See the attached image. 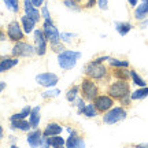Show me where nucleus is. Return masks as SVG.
<instances>
[{
	"label": "nucleus",
	"instance_id": "nucleus-44",
	"mask_svg": "<svg viewBox=\"0 0 148 148\" xmlns=\"http://www.w3.org/2000/svg\"><path fill=\"white\" fill-rule=\"evenodd\" d=\"M127 3H129V5H130L132 8H134V7L138 4V0H127Z\"/></svg>",
	"mask_w": 148,
	"mask_h": 148
},
{
	"label": "nucleus",
	"instance_id": "nucleus-11",
	"mask_svg": "<svg viewBox=\"0 0 148 148\" xmlns=\"http://www.w3.org/2000/svg\"><path fill=\"white\" fill-rule=\"evenodd\" d=\"M26 140L30 147H47V137L42 134V132L38 127L29 132Z\"/></svg>",
	"mask_w": 148,
	"mask_h": 148
},
{
	"label": "nucleus",
	"instance_id": "nucleus-25",
	"mask_svg": "<svg viewBox=\"0 0 148 148\" xmlns=\"http://www.w3.org/2000/svg\"><path fill=\"white\" fill-rule=\"evenodd\" d=\"M82 115H85L86 118H96V116L99 115V112H97L95 104H93L92 101H88V104H85V108H84V111H82Z\"/></svg>",
	"mask_w": 148,
	"mask_h": 148
},
{
	"label": "nucleus",
	"instance_id": "nucleus-5",
	"mask_svg": "<svg viewBox=\"0 0 148 148\" xmlns=\"http://www.w3.org/2000/svg\"><path fill=\"white\" fill-rule=\"evenodd\" d=\"M127 116V110L123 106H114L111 107L108 111H106L104 114H101V121L106 125H114L118 122H122L123 119H126Z\"/></svg>",
	"mask_w": 148,
	"mask_h": 148
},
{
	"label": "nucleus",
	"instance_id": "nucleus-40",
	"mask_svg": "<svg viewBox=\"0 0 148 148\" xmlns=\"http://www.w3.org/2000/svg\"><path fill=\"white\" fill-rule=\"evenodd\" d=\"M110 58H111V56H107V55H104V56H99V58H95L93 60H95V62H100V63H104V62H106V60H108Z\"/></svg>",
	"mask_w": 148,
	"mask_h": 148
},
{
	"label": "nucleus",
	"instance_id": "nucleus-42",
	"mask_svg": "<svg viewBox=\"0 0 148 148\" xmlns=\"http://www.w3.org/2000/svg\"><path fill=\"white\" fill-rule=\"evenodd\" d=\"M147 26H148V18H145V19H143V21H140V25H138L140 29H145Z\"/></svg>",
	"mask_w": 148,
	"mask_h": 148
},
{
	"label": "nucleus",
	"instance_id": "nucleus-23",
	"mask_svg": "<svg viewBox=\"0 0 148 148\" xmlns=\"http://www.w3.org/2000/svg\"><path fill=\"white\" fill-rule=\"evenodd\" d=\"M148 96V86H138V89L130 92L132 100H143Z\"/></svg>",
	"mask_w": 148,
	"mask_h": 148
},
{
	"label": "nucleus",
	"instance_id": "nucleus-22",
	"mask_svg": "<svg viewBox=\"0 0 148 148\" xmlns=\"http://www.w3.org/2000/svg\"><path fill=\"white\" fill-rule=\"evenodd\" d=\"M66 145V140L63 137H60V134H55V136H49L47 137V147L58 148Z\"/></svg>",
	"mask_w": 148,
	"mask_h": 148
},
{
	"label": "nucleus",
	"instance_id": "nucleus-38",
	"mask_svg": "<svg viewBox=\"0 0 148 148\" xmlns=\"http://www.w3.org/2000/svg\"><path fill=\"white\" fill-rule=\"evenodd\" d=\"M97 1V7L101 11H107L108 10V0H96Z\"/></svg>",
	"mask_w": 148,
	"mask_h": 148
},
{
	"label": "nucleus",
	"instance_id": "nucleus-39",
	"mask_svg": "<svg viewBox=\"0 0 148 148\" xmlns=\"http://www.w3.org/2000/svg\"><path fill=\"white\" fill-rule=\"evenodd\" d=\"M96 4H97V1H96V0H86L84 4H82V7H84L85 10H90V8H93Z\"/></svg>",
	"mask_w": 148,
	"mask_h": 148
},
{
	"label": "nucleus",
	"instance_id": "nucleus-15",
	"mask_svg": "<svg viewBox=\"0 0 148 148\" xmlns=\"http://www.w3.org/2000/svg\"><path fill=\"white\" fill-rule=\"evenodd\" d=\"M133 16H134V19L138 22L145 19V18H148V0H141L140 4H137L134 7Z\"/></svg>",
	"mask_w": 148,
	"mask_h": 148
},
{
	"label": "nucleus",
	"instance_id": "nucleus-29",
	"mask_svg": "<svg viewBox=\"0 0 148 148\" xmlns=\"http://www.w3.org/2000/svg\"><path fill=\"white\" fill-rule=\"evenodd\" d=\"M108 67H129V62L125 59H116V58H110L108 59Z\"/></svg>",
	"mask_w": 148,
	"mask_h": 148
},
{
	"label": "nucleus",
	"instance_id": "nucleus-24",
	"mask_svg": "<svg viewBox=\"0 0 148 148\" xmlns=\"http://www.w3.org/2000/svg\"><path fill=\"white\" fill-rule=\"evenodd\" d=\"M132 29H133V25L129 23V22H115V30L121 36H126Z\"/></svg>",
	"mask_w": 148,
	"mask_h": 148
},
{
	"label": "nucleus",
	"instance_id": "nucleus-30",
	"mask_svg": "<svg viewBox=\"0 0 148 148\" xmlns=\"http://www.w3.org/2000/svg\"><path fill=\"white\" fill-rule=\"evenodd\" d=\"M4 1L5 7L11 11V12H14V14H18L19 10H21V5H19V0H3Z\"/></svg>",
	"mask_w": 148,
	"mask_h": 148
},
{
	"label": "nucleus",
	"instance_id": "nucleus-19",
	"mask_svg": "<svg viewBox=\"0 0 148 148\" xmlns=\"http://www.w3.org/2000/svg\"><path fill=\"white\" fill-rule=\"evenodd\" d=\"M36 23H37V22L33 19L32 16L26 15V14L21 16V25H22V29H23L25 34H30V33L34 30V27H36Z\"/></svg>",
	"mask_w": 148,
	"mask_h": 148
},
{
	"label": "nucleus",
	"instance_id": "nucleus-16",
	"mask_svg": "<svg viewBox=\"0 0 148 148\" xmlns=\"http://www.w3.org/2000/svg\"><path fill=\"white\" fill-rule=\"evenodd\" d=\"M18 63H19V58L12 56V55L11 56H3V58H0V74L11 70L12 67H15Z\"/></svg>",
	"mask_w": 148,
	"mask_h": 148
},
{
	"label": "nucleus",
	"instance_id": "nucleus-4",
	"mask_svg": "<svg viewBox=\"0 0 148 148\" xmlns=\"http://www.w3.org/2000/svg\"><path fill=\"white\" fill-rule=\"evenodd\" d=\"M81 58V52L79 51H73V49H64L62 52L58 53V63L59 67L64 71L71 70L75 67L77 60Z\"/></svg>",
	"mask_w": 148,
	"mask_h": 148
},
{
	"label": "nucleus",
	"instance_id": "nucleus-14",
	"mask_svg": "<svg viewBox=\"0 0 148 148\" xmlns=\"http://www.w3.org/2000/svg\"><path fill=\"white\" fill-rule=\"evenodd\" d=\"M22 8L25 11V14L29 16H32L37 23L41 22V12H40V10H38L37 7H34V4L32 3V0H23Z\"/></svg>",
	"mask_w": 148,
	"mask_h": 148
},
{
	"label": "nucleus",
	"instance_id": "nucleus-33",
	"mask_svg": "<svg viewBox=\"0 0 148 148\" xmlns=\"http://www.w3.org/2000/svg\"><path fill=\"white\" fill-rule=\"evenodd\" d=\"M75 37H77V34H74V33L63 32V33H60V41L62 42H71L73 38H75Z\"/></svg>",
	"mask_w": 148,
	"mask_h": 148
},
{
	"label": "nucleus",
	"instance_id": "nucleus-12",
	"mask_svg": "<svg viewBox=\"0 0 148 148\" xmlns=\"http://www.w3.org/2000/svg\"><path fill=\"white\" fill-rule=\"evenodd\" d=\"M59 77L55 73H41L36 75V82L38 85H41L44 88H52L58 84Z\"/></svg>",
	"mask_w": 148,
	"mask_h": 148
},
{
	"label": "nucleus",
	"instance_id": "nucleus-45",
	"mask_svg": "<svg viewBox=\"0 0 148 148\" xmlns=\"http://www.w3.org/2000/svg\"><path fill=\"white\" fill-rule=\"evenodd\" d=\"M5 86H7V85H5L4 81H0V93H1V92L5 89Z\"/></svg>",
	"mask_w": 148,
	"mask_h": 148
},
{
	"label": "nucleus",
	"instance_id": "nucleus-34",
	"mask_svg": "<svg viewBox=\"0 0 148 148\" xmlns=\"http://www.w3.org/2000/svg\"><path fill=\"white\" fill-rule=\"evenodd\" d=\"M59 93H60V90L59 89H52V90H47V92H44V93H41V97L42 99H52V97H56V96H59Z\"/></svg>",
	"mask_w": 148,
	"mask_h": 148
},
{
	"label": "nucleus",
	"instance_id": "nucleus-6",
	"mask_svg": "<svg viewBox=\"0 0 148 148\" xmlns=\"http://www.w3.org/2000/svg\"><path fill=\"white\" fill-rule=\"evenodd\" d=\"M11 55L16 58H32L33 55H36V49H34V45L22 40V41L14 42Z\"/></svg>",
	"mask_w": 148,
	"mask_h": 148
},
{
	"label": "nucleus",
	"instance_id": "nucleus-48",
	"mask_svg": "<svg viewBox=\"0 0 148 148\" xmlns=\"http://www.w3.org/2000/svg\"><path fill=\"white\" fill-rule=\"evenodd\" d=\"M145 145H148V144H145Z\"/></svg>",
	"mask_w": 148,
	"mask_h": 148
},
{
	"label": "nucleus",
	"instance_id": "nucleus-10",
	"mask_svg": "<svg viewBox=\"0 0 148 148\" xmlns=\"http://www.w3.org/2000/svg\"><path fill=\"white\" fill-rule=\"evenodd\" d=\"M33 37H34V49H36V55L38 56H44L47 53V37L42 32V29H36L33 30Z\"/></svg>",
	"mask_w": 148,
	"mask_h": 148
},
{
	"label": "nucleus",
	"instance_id": "nucleus-41",
	"mask_svg": "<svg viewBox=\"0 0 148 148\" xmlns=\"http://www.w3.org/2000/svg\"><path fill=\"white\" fill-rule=\"evenodd\" d=\"M32 3L34 4V7H37V8H41V5L45 3V0H32Z\"/></svg>",
	"mask_w": 148,
	"mask_h": 148
},
{
	"label": "nucleus",
	"instance_id": "nucleus-35",
	"mask_svg": "<svg viewBox=\"0 0 148 148\" xmlns=\"http://www.w3.org/2000/svg\"><path fill=\"white\" fill-rule=\"evenodd\" d=\"M51 49H52L53 52H62V51H64L66 48H64V42L62 41H59V42H55V44H51Z\"/></svg>",
	"mask_w": 148,
	"mask_h": 148
},
{
	"label": "nucleus",
	"instance_id": "nucleus-17",
	"mask_svg": "<svg viewBox=\"0 0 148 148\" xmlns=\"http://www.w3.org/2000/svg\"><path fill=\"white\" fill-rule=\"evenodd\" d=\"M110 74L114 79H125V81L130 79V70H129V67H112Z\"/></svg>",
	"mask_w": 148,
	"mask_h": 148
},
{
	"label": "nucleus",
	"instance_id": "nucleus-2",
	"mask_svg": "<svg viewBox=\"0 0 148 148\" xmlns=\"http://www.w3.org/2000/svg\"><path fill=\"white\" fill-rule=\"evenodd\" d=\"M106 93L110 95L115 101H119L122 97L130 95V85L129 81L125 79H114L112 82H108L106 86Z\"/></svg>",
	"mask_w": 148,
	"mask_h": 148
},
{
	"label": "nucleus",
	"instance_id": "nucleus-13",
	"mask_svg": "<svg viewBox=\"0 0 148 148\" xmlns=\"http://www.w3.org/2000/svg\"><path fill=\"white\" fill-rule=\"evenodd\" d=\"M67 132L70 133L69 138L66 140V147L69 148H77V147H85V141L84 138H82V136L78 133V130L74 127V129H71V127H67Z\"/></svg>",
	"mask_w": 148,
	"mask_h": 148
},
{
	"label": "nucleus",
	"instance_id": "nucleus-7",
	"mask_svg": "<svg viewBox=\"0 0 148 148\" xmlns=\"http://www.w3.org/2000/svg\"><path fill=\"white\" fill-rule=\"evenodd\" d=\"M92 103L95 104L96 110H97L99 114H104L106 111L110 110L111 107H114L115 100H114L110 95H107V93H99V95L93 99Z\"/></svg>",
	"mask_w": 148,
	"mask_h": 148
},
{
	"label": "nucleus",
	"instance_id": "nucleus-3",
	"mask_svg": "<svg viewBox=\"0 0 148 148\" xmlns=\"http://www.w3.org/2000/svg\"><path fill=\"white\" fill-rule=\"evenodd\" d=\"M100 93V85L95 79L85 75L79 84V95L85 99V101H93L96 96Z\"/></svg>",
	"mask_w": 148,
	"mask_h": 148
},
{
	"label": "nucleus",
	"instance_id": "nucleus-47",
	"mask_svg": "<svg viewBox=\"0 0 148 148\" xmlns=\"http://www.w3.org/2000/svg\"><path fill=\"white\" fill-rule=\"evenodd\" d=\"M75 1H77V3H79V4H82V1H84V0H75Z\"/></svg>",
	"mask_w": 148,
	"mask_h": 148
},
{
	"label": "nucleus",
	"instance_id": "nucleus-21",
	"mask_svg": "<svg viewBox=\"0 0 148 148\" xmlns=\"http://www.w3.org/2000/svg\"><path fill=\"white\" fill-rule=\"evenodd\" d=\"M40 110H41V107L37 106V107H34V108H32V111H30L29 122H30V125H32V129H37L38 125H40Z\"/></svg>",
	"mask_w": 148,
	"mask_h": 148
},
{
	"label": "nucleus",
	"instance_id": "nucleus-46",
	"mask_svg": "<svg viewBox=\"0 0 148 148\" xmlns=\"http://www.w3.org/2000/svg\"><path fill=\"white\" fill-rule=\"evenodd\" d=\"M4 137V129H3V126L0 125V140Z\"/></svg>",
	"mask_w": 148,
	"mask_h": 148
},
{
	"label": "nucleus",
	"instance_id": "nucleus-43",
	"mask_svg": "<svg viewBox=\"0 0 148 148\" xmlns=\"http://www.w3.org/2000/svg\"><path fill=\"white\" fill-rule=\"evenodd\" d=\"M4 40H7V33L0 27V41H4Z\"/></svg>",
	"mask_w": 148,
	"mask_h": 148
},
{
	"label": "nucleus",
	"instance_id": "nucleus-32",
	"mask_svg": "<svg viewBox=\"0 0 148 148\" xmlns=\"http://www.w3.org/2000/svg\"><path fill=\"white\" fill-rule=\"evenodd\" d=\"M74 103H75V106H77V114L82 115V111H84V108H85V99L82 96H78L77 100L74 101Z\"/></svg>",
	"mask_w": 148,
	"mask_h": 148
},
{
	"label": "nucleus",
	"instance_id": "nucleus-37",
	"mask_svg": "<svg viewBox=\"0 0 148 148\" xmlns=\"http://www.w3.org/2000/svg\"><path fill=\"white\" fill-rule=\"evenodd\" d=\"M132 97H130V95H126L125 97H122L121 100H119V104L123 107H130V104H132Z\"/></svg>",
	"mask_w": 148,
	"mask_h": 148
},
{
	"label": "nucleus",
	"instance_id": "nucleus-18",
	"mask_svg": "<svg viewBox=\"0 0 148 148\" xmlns=\"http://www.w3.org/2000/svg\"><path fill=\"white\" fill-rule=\"evenodd\" d=\"M62 132H63V127H62L60 123H58V122H49V123H47V126L44 127L42 134H44L45 137H49V136L60 134Z\"/></svg>",
	"mask_w": 148,
	"mask_h": 148
},
{
	"label": "nucleus",
	"instance_id": "nucleus-26",
	"mask_svg": "<svg viewBox=\"0 0 148 148\" xmlns=\"http://www.w3.org/2000/svg\"><path fill=\"white\" fill-rule=\"evenodd\" d=\"M78 95H79V85H73V86H70V89L66 92V99H67V101H70V103H74V101L77 100Z\"/></svg>",
	"mask_w": 148,
	"mask_h": 148
},
{
	"label": "nucleus",
	"instance_id": "nucleus-27",
	"mask_svg": "<svg viewBox=\"0 0 148 148\" xmlns=\"http://www.w3.org/2000/svg\"><path fill=\"white\" fill-rule=\"evenodd\" d=\"M30 111H32L30 106L23 107V108L21 110V112H15V114H12V115L10 116V121H15V119H25V118H27V116L30 115Z\"/></svg>",
	"mask_w": 148,
	"mask_h": 148
},
{
	"label": "nucleus",
	"instance_id": "nucleus-28",
	"mask_svg": "<svg viewBox=\"0 0 148 148\" xmlns=\"http://www.w3.org/2000/svg\"><path fill=\"white\" fill-rule=\"evenodd\" d=\"M130 79H132V82L134 85H137V86H147V82H145V79L143 77H140L138 73L136 70L130 69Z\"/></svg>",
	"mask_w": 148,
	"mask_h": 148
},
{
	"label": "nucleus",
	"instance_id": "nucleus-1",
	"mask_svg": "<svg viewBox=\"0 0 148 148\" xmlns=\"http://www.w3.org/2000/svg\"><path fill=\"white\" fill-rule=\"evenodd\" d=\"M84 74L86 77L97 81V82H104V81H107L108 78H111L110 69H108L104 63L95 62V60H90L89 63L85 66Z\"/></svg>",
	"mask_w": 148,
	"mask_h": 148
},
{
	"label": "nucleus",
	"instance_id": "nucleus-8",
	"mask_svg": "<svg viewBox=\"0 0 148 148\" xmlns=\"http://www.w3.org/2000/svg\"><path fill=\"white\" fill-rule=\"evenodd\" d=\"M5 33H7V38L12 42L22 41V40L25 38V32H23V29H22V25L18 21H11L10 23L7 25Z\"/></svg>",
	"mask_w": 148,
	"mask_h": 148
},
{
	"label": "nucleus",
	"instance_id": "nucleus-31",
	"mask_svg": "<svg viewBox=\"0 0 148 148\" xmlns=\"http://www.w3.org/2000/svg\"><path fill=\"white\" fill-rule=\"evenodd\" d=\"M63 5H66L69 10H73V11H81L84 8L82 4L77 3L75 0H63Z\"/></svg>",
	"mask_w": 148,
	"mask_h": 148
},
{
	"label": "nucleus",
	"instance_id": "nucleus-20",
	"mask_svg": "<svg viewBox=\"0 0 148 148\" xmlns=\"http://www.w3.org/2000/svg\"><path fill=\"white\" fill-rule=\"evenodd\" d=\"M11 129L12 130H21V132H30L32 130V125L30 122L25 119H15V121H11Z\"/></svg>",
	"mask_w": 148,
	"mask_h": 148
},
{
	"label": "nucleus",
	"instance_id": "nucleus-9",
	"mask_svg": "<svg viewBox=\"0 0 148 148\" xmlns=\"http://www.w3.org/2000/svg\"><path fill=\"white\" fill-rule=\"evenodd\" d=\"M42 32L47 37V40L49 41V44H55V42L60 41V33L58 32L56 26L53 25L52 18L51 19H44V22H42Z\"/></svg>",
	"mask_w": 148,
	"mask_h": 148
},
{
	"label": "nucleus",
	"instance_id": "nucleus-36",
	"mask_svg": "<svg viewBox=\"0 0 148 148\" xmlns=\"http://www.w3.org/2000/svg\"><path fill=\"white\" fill-rule=\"evenodd\" d=\"M41 18L42 19H51V12H49V10H48V5L44 3V4L41 5Z\"/></svg>",
	"mask_w": 148,
	"mask_h": 148
}]
</instances>
